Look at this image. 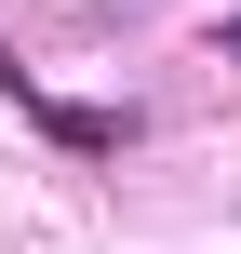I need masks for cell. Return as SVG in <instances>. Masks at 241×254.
Listing matches in <instances>:
<instances>
[{"mask_svg": "<svg viewBox=\"0 0 241 254\" xmlns=\"http://www.w3.org/2000/svg\"><path fill=\"white\" fill-rule=\"evenodd\" d=\"M0 94H13V107H27V121H40L54 147H67V161H107V147H121V107H67V94H40V80H27L13 54H0Z\"/></svg>", "mask_w": 241, "mask_h": 254, "instance_id": "obj_1", "label": "cell"}, {"mask_svg": "<svg viewBox=\"0 0 241 254\" xmlns=\"http://www.w3.org/2000/svg\"><path fill=\"white\" fill-rule=\"evenodd\" d=\"M228 54H241V27H228Z\"/></svg>", "mask_w": 241, "mask_h": 254, "instance_id": "obj_2", "label": "cell"}]
</instances>
